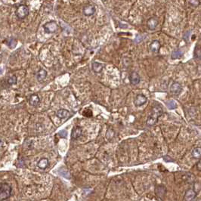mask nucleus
<instances>
[{
  "label": "nucleus",
  "instance_id": "nucleus-26",
  "mask_svg": "<svg viewBox=\"0 0 201 201\" xmlns=\"http://www.w3.org/2000/svg\"><path fill=\"white\" fill-rule=\"evenodd\" d=\"M59 135H60L61 137H62V138H65V137H66V135H67V131H65V130H62V131H61V132H59Z\"/></svg>",
  "mask_w": 201,
  "mask_h": 201
},
{
  "label": "nucleus",
  "instance_id": "nucleus-9",
  "mask_svg": "<svg viewBox=\"0 0 201 201\" xmlns=\"http://www.w3.org/2000/svg\"><path fill=\"white\" fill-rule=\"evenodd\" d=\"M158 25V21L156 17H150L147 21V26L150 30H154Z\"/></svg>",
  "mask_w": 201,
  "mask_h": 201
},
{
  "label": "nucleus",
  "instance_id": "nucleus-20",
  "mask_svg": "<svg viewBox=\"0 0 201 201\" xmlns=\"http://www.w3.org/2000/svg\"><path fill=\"white\" fill-rule=\"evenodd\" d=\"M5 43L7 44V45L9 47H10V48H14V47H15L16 45V40H14V39L13 38H10V39H8L6 41H5Z\"/></svg>",
  "mask_w": 201,
  "mask_h": 201
},
{
  "label": "nucleus",
  "instance_id": "nucleus-13",
  "mask_svg": "<svg viewBox=\"0 0 201 201\" xmlns=\"http://www.w3.org/2000/svg\"><path fill=\"white\" fill-rule=\"evenodd\" d=\"M197 194V193L193 189H188L184 194V199L185 200H192L196 197Z\"/></svg>",
  "mask_w": 201,
  "mask_h": 201
},
{
  "label": "nucleus",
  "instance_id": "nucleus-24",
  "mask_svg": "<svg viewBox=\"0 0 201 201\" xmlns=\"http://www.w3.org/2000/svg\"><path fill=\"white\" fill-rule=\"evenodd\" d=\"M182 55H183V53H182V52H180V51H174L172 53V59L180 58L182 56Z\"/></svg>",
  "mask_w": 201,
  "mask_h": 201
},
{
  "label": "nucleus",
  "instance_id": "nucleus-25",
  "mask_svg": "<svg viewBox=\"0 0 201 201\" xmlns=\"http://www.w3.org/2000/svg\"><path fill=\"white\" fill-rule=\"evenodd\" d=\"M194 55L196 58H201V46L197 45L194 49Z\"/></svg>",
  "mask_w": 201,
  "mask_h": 201
},
{
  "label": "nucleus",
  "instance_id": "nucleus-7",
  "mask_svg": "<svg viewBox=\"0 0 201 201\" xmlns=\"http://www.w3.org/2000/svg\"><path fill=\"white\" fill-rule=\"evenodd\" d=\"M147 101H148V98H147V97L145 95H142V94H139V95H138L135 97V98L134 104L136 107L142 106L143 104L146 103Z\"/></svg>",
  "mask_w": 201,
  "mask_h": 201
},
{
  "label": "nucleus",
  "instance_id": "nucleus-12",
  "mask_svg": "<svg viewBox=\"0 0 201 201\" xmlns=\"http://www.w3.org/2000/svg\"><path fill=\"white\" fill-rule=\"evenodd\" d=\"M81 135H82V129H81L80 126H74L73 129L72 133H71L72 139H77V138L80 137Z\"/></svg>",
  "mask_w": 201,
  "mask_h": 201
},
{
  "label": "nucleus",
  "instance_id": "nucleus-19",
  "mask_svg": "<svg viewBox=\"0 0 201 201\" xmlns=\"http://www.w3.org/2000/svg\"><path fill=\"white\" fill-rule=\"evenodd\" d=\"M192 157L194 159L201 158V148H195L191 152Z\"/></svg>",
  "mask_w": 201,
  "mask_h": 201
},
{
  "label": "nucleus",
  "instance_id": "nucleus-1",
  "mask_svg": "<svg viewBox=\"0 0 201 201\" xmlns=\"http://www.w3.org/2000/svg\"><path fill=\"white\" fill-rule=\"evenodd\" d=\"M163 108L160 105H156L152 108L151 114H150L149 117L147 120V124L148 125H153L157 122L158 118L163 114Z\"/></svg>",
  "mask_w": 201,
  "mask_h": 201
},
{
  "label": "nucleus",
  "instance_id": "nucleus-27",
  "mask_svg": "<svg viewBox=\"0 0 201 201\" xmlns=\"http://www.w3.org/2000/svg\"><path fill=\"white\" fill-rule=\"evenodd\" d=\"M197 170L201 171V158H200V160L197 163Z\"/></svg>",
  "mask_w": 201,
  "mask_h": 201
},
{
  "label": "nucleus",
  "instance_id": "nucleus-4",
  "mask_svg": "<svg viewBox=\"0 0 201 201\" xmlns=\"http://www.w3.org/2000/svg\"><path fill=\"white\" fill-rule=\"evenodd\" d=\"M43 29L46 33H55L58 29V26L56 22L51 21L43 25Z\"/></svg>",
  "mask_w": 201,
  "mask_h": 201
},
{
  "label": "nucleus",
  "instance_id": "nucleus-28",
  "mask_svg": "<svg viewBox=\"0 0 201 201\" xmlns=\"http://www.w3.org/2000/svg\"><path fill=\"white\" fill-rule=\"evenodd\" d=\"M102 1H106V0H102Z\"/></svg>",
  "mask_w": 201,
  "mask_h": 201
},
{
  "label": "nucleus",
  "instance_id": "nucleus-21",
  "mask_svg": "<svg viewBox=\"0 0 201 201\" xmlns=\"http://www.w3.org/2000/svg\"><path fill=\"white\" fill-rule=\"evenodd\" d=\"M166 105L167 107H168V108L171 109V110H173V109H175L177 107V104H176V102H175V101H173V100L169 101L166 103Z\"/></svg>",
  "mask_w": 201,
  "mask_h": 201
},
{
  "label": "nucleus",
  "instance_id": "nucleus-15",
  "mask_svg": "<svg viewBox=\"0 0 201 201\" xmlns=\"http://www.w3.org/2000/svg\"><path fill=\"white\" fill-rule=\"evenodd\" d=\"M47 76V72L44 69H40L38 73H36V78L39 82H43L44 79L46 78Z\"/></svg>",
  "mask_w": 201,
  "mask_h": 201
},
{
  "label": "nucleus",
  "instance_id": "nucleus-17",
  "mask_svg": "<svg viewBox=\"0 0 201 201\" xmlns=\"http://www.w3.org/2000/svg\"><path fill=\"white\" fill-rule=\"evenodd\" d=\"M104 67V65L102 64H101V63H99V62H97V61H95L93 62L92 63V69L93 71H95V73H101L102 71V70H103Z\"/></svg>",
  "mask_w": 201,
  "mask_h": 201
},
{
  "label": "nucleus",
  "instance_id": "nucleus-3",
  "mask_svg": "<svg viewBox=\"0 0 201 201\" xmlns=\"http://www.w3.org/2000/svg\"><path fill=\"white\" fill-rule=\"evenodd\" d=\"M29 9L26 5L21 4L15 10V15L17 18L23 20L29 15Z\"/></svg>",
  "mask_w": 201,
  "mask_h": 201
},
{
  "label": "nucleus",
  "instance_id": "nucleus-10",
  "mask_svg": "<svg viewBox=\"0 0 201 201\" xmlns=\"http://www.w3.org/2000/svg\"><path fill=\"white\" fill-rule=\"evenodd\" d=\"M160 47H161V45H160V42L158 40H153L150 44L149 48L150 50L153 53H158L160 49Z\"/></svg>",
  "mask_w": 201,
  "mask_h": 201
},
{
  "label": "nucleus",
  "instance_id": "nucleus-8",
  "mask_svg": "<svg viewBox=\"0 0 201 201\" xmlns=\"http://www.w3.org/2000/svg\"><path fill=\"white\" fill-rule=\"evenodd\" d=\"M155 193H156V197H164L166 194V188L163 184H159L156 187L155 189Z\"/></svg>",
  "mask_w": 201,
  "mask_h": 201
},
{
  "label": "nucleus",
  "instance_id": "nucleus-11",
  "mask_svg": "<svg viewBox=\"0 0 201 201\" xmlns=\"http://www.w3.org/2000/svg\"><path fill=\"white\" fill-rule=\"evenodd\" d=\"M141 78L137 72H133L129 76V81L132 85H138L140 83Z\"/></svg>",
  "mask_w": 201,
  "mask_h": 201
},
{
  "label": "nucleus",
  "instance_id": "nucleus-5",
  "mask_svg": "<svg viewBox=\"0 0 201 201\" xmlns=\"http://www.w3.org/2000/svg\"><path fill=\"white\" fill-rule=\"evenodd\" d=\"M83 12L86 16H91L96 12V8L91 4H86L83 7Z\"/></svg>",
  "mask_w": 201,
  "mask_h": 201
},
{
  "label": "nucleus",
  "instance_id": "nucleus-23",
  "mask_svg": "<svg viewBox=\"0 0 201 201\" xmlns=\"http://www.w3.org/2000/svg\"><path fill=\"white\" fill-rule=\"evenodd\" d=\"M7 83L9 86H12L17 83V77L15 76H12L7 79Z\"/></svg>",
  "mask_w": 201,
  "mask_h": 201
},
{
  "label": "nucleus",
  "instance_id": "nucleus-16",
  "mask_svg": "<svg viewBox=\"0 0 201 201\" xmlns=\"http://www.w3.org/2000/svg\"><path fill=\"white\" fill-rule=\"evenodd\" d=\"M49 162L47 158H42L37 163V166L41 169H45L48 167Z\"/></svg>",
  "mask_w": 201,
  "mask_h": 201
},
{
  "label": "nucleus",
  "instance_id": "nucleus-6",
  "mask_svg": "<svg viewBox=\"0 0 201 201\" xmlns=\"http://www.w3.org/2000/svg\"><path fill=\"white\" fill-rule=\"evenodd\" d=\"M182 91V86L178 82H175L170 86V93L174 95H179Z\"/></svg>",
  "mask_w": 201,
  "mask_h": 201
},
{
  "label": "nucleus",
  "instance_id": "nucleus-2",
  "mask_svg": "<svg viewBox=\"0 0 201 201\" xmlns=\"http://www.w3.org/2000/svg\"><path fill=\"white\" fill-rule=\"evenodd\" d=\"M12 187L7 183H2L0 186V200H5L10 197L12 194Z\"/></svg>",
  "mask_w": 201,
  "mask_h": 201
},
{
  "label": "nucleus",
  "instance_id": "nucleus-18",
  "mask_svg": "<svg viewBox=\"0 0 201 201\" xmlns=\"http://www.w3.org/2000/svg\"><path fill=\"white\" fill-rule=\"evenodd\" d=\"M56 114H57L58 117L60 119H65L70 115V112L66 109H60Z\"/></svg>",
  "mask_w": 201,
  "mask_h": 201
},
{
  "label": "nucleus",
  "instance_id": "nucleus-14",
  "mask_svg": "<svg viewBox=\"0 0 201 201\" xmlns=\"http://www.w3.org/2000/svg\"><path fill=\"white\" fill-rule=\"evenodd\" d=\"M40 102V98L39 97L38 95L36 94H33L31 95V96L30 97L29 99V103L30 104L32 105V106H36L38 105Z\"/></svg>",
  "mask_w": 201,
  "mask_h": 201
},
{
  "label": "nucleus",
  "instance_id": "nucleus-22",
  "mask_svg": "<svg viewBox=\"0 0 201 201\" xmlns=\"http://www.w3.org/2000/svg\"><path fill=\"white\" fill-rule=\"evenodd\" d=\"M188 3L191 7L197 8L200 5V0H188Z\"/></svg>",
  "mask_w": 201,
  "mask_h": 201
}]
</instances>
